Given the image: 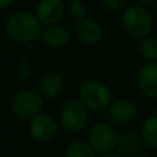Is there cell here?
I'll return each mask as SVG.
<instances>
[{"label": "cell", "instance_id": "1", "mask_svg": "<svg viewBox=\"0 0 157 157\" xmlns=\"http://www.w3.org/2000/svg\"><path fill=\"white\" fill-rule=\"evenodd\" d=\"M7 36L21 44L33 43L42 33V23L37 16L28 11H15L5 21Z\"/></svg>", "mask_w": 157, "mask_h": 157}, {"label": "cell", "instance_id": "2", "mask_svg": "<svg viewBox=\"0 0 157 157\" xmlns=\"http://www.w3.org/2000/svg\"><path fill=\"white\" fill-rule=\"evenodd\" d=\"M121 23L125 32L139 40L150 36L153 28V20L150 10L140 4L130 5L124 10Z\"/></svg>", "mask_w": 157, "mask_h": 157}, {"label": "cell", "instance_id": "3", "mask_svg": "<svg viewBox=\"0 0 157 157\" xmlns=\"http://www.w3.org/2000/svg\"><path fill=\"white\" fill-rule=\"evenodd\" d=\"M78 98L88 109L103 112L112 103V92L103 81L87 78L78 86Z\"/></svg>", "mask_w": 157, "mask_h": 157}, {"label": "cell", "instance_id": "4", "mask_svg": "<svg viewBox=\"0 0 157 157\" xmlns=\"http://www.w3.org/2000/svg\"><path fill=\"white\" fill-rule=\"evenodd\" d=\"M44 98L34 88H23L15 93L10 102L12 114L20 120H31L42 112Z\"/></svg>", "mask_w": 157, "mask_h": 157}, {"label": "cell", "instance_id": "5", "mask_svg": "<svg viewBox=\"0 0 157 157\" xmlns=\"http://www.w3.org/2000/svg\"><path fill=\"white\" fill-rule=\"evenodd\" d=\"M88 121V108L80 98H71L66 101L59 112L60 126L71 134L83 130Z\"/></svg>", "mask_w": 157, "mask_h": 157}, {"label": "cell", "instance_id": "6", "mask_svg": "<svg viewBox=\"0 0 157 157\" xmlns=\"http://www.w3.org/2000/svg\"><path fill=\"white\" fill-rule=\"evenodd\" d=\"M118 132L112 124L101 121L94 124L88 132V144L96 151V153L103 155L113 152L117 148Z\"/></svg>", "mask_w": 157, "mask_h": 157}, {"label": "cell", "instance_id": "7", "mask_svg": "<svg viewBox=\"0 0 157 157\" xmlns=\"http://www.w3.org/2000/svg\"><path fill=\"white\" fill-rule=\"evenodd\" d=\"M58 123L52 115L45 113H39L28 123L29 136L40 144H48L53 141L58 135Z\"/></svg>", "mask_w": 157, "mask_h": 157}, {"label": "cell", "instance_id": "8", "mask_svg": "<svg viewBox=\"0 0 157 157\" xmlns=\"http://www.w3.org/2000/svg\"><path fill=\"white\" fill-rule=\"evenodd\" d=\"M66 12L63 0H39L34 15L44 26L60 23Z\"/></svg>", "mask_w": 157, "mask_h": 157}, {"label": "cell", "instance_id": "9", "mask_svg": "<svg viewBox=\"0 0 157 157\" xmlns=\"http://www.w3.org/2000/svg\"><path fill=\"white\" fill-rule=\"evenodd\" d=\"M74 33L77 40L81 42L82 44L93 45L102 39L103 28L99 25V22H97L96 20L90 17H83L82 20L75 23Z\"/></svg>", "mask_w": 157, "mask_h": 157}, {"label": "cell", "instance_id": "10", "mask_svg": "<svg viewBox=\"0 0 157 157\" xmlns=\"http://www.w3.org/2000/svg\"><path fill=\"white\" fill-rule=\"evenodd\" d=\"M107 115L110 121L124 125L135 120L137 115V108L131 101L125 98H118L112 101V103L107 108Z\"/></svg>", "mask_w": 157, "mask_h": 157}, {"label": "cell", "instance_id": "11", "mask_svg": "<svg viewBox=\"0 0 157 157\" xmlns=\"http://www.w3.org/2000/svg\"><path fill=\"white\" fill-rule=\"evenodd\" d=\"M137 86L147 98H157V61H147L137 72Z\"/></svg>", "mask_w": 157, "mask_h": 157}, {"label": "cell", "instance_id": "12", "mask_svg": "<svg viewBox=\"0 0 157 157\" xmlns=\"http://www.w3.org/2000/svg\"><path fill=\"white\" fill-rule=\"evenodd\" d=\"M63 85L64 81L59 72L47 71L40 76L38 81L37 91L40 93V96L44 99H53L61 92Z\"/></svg>", "mask_w": 157, "mask_h": 157}, {"label": "cell", "instance_id": "13", "mask_svg": "<svg viewBox=\"0 0 157 157\" xmlns=\"http://www.w3.org/2000/svg\"><path fill=\"white\" fill-rule=\"evenodd\" d=\"M40 39L49 48L58 49V48L64 47L69 42L70 34L66 27H64L60 23H56V25L44 26L40 33Z\"/></svg>", "mask_w": 157, "mask_h": 157}, {"label": "cell", "instance_id": "14", "mask_svg": "<svg viewBox=\"0 0 157 157\" xmlns=\"http://www.w3.org/2000/svg\"><path fill=\"white\" fill-rule=\"evenodd\" d=\"M142 145H144V140L141 132L128 130L119 135L115 150L121 156H134L139 153Z\"/></svg>", "mask_w": 157, "mask_h": 157}, {"label": "cell", "instance_id": "15", "mask_svg": "<svg viewBox=\"0 0 157 157\" xmlns=\"http://www.w3.org/2000/svg\"><path fill=\"white\" fill-rule=\"evenodd\" d=\"M141 136L144 144L152 150H157V115H151L144 121L141 126Z\"/></svg>", "mask_w": 157, "mask_h": 157}, {"label": "cell", "instance_id": "16", "mask_svg": "<svg viewBox=\"0 0 157 157\" xmlns=\"http://www.w3.org/2000/svg\"><path fill=\"white\" fill-rule=\"evenodd\" d=\"M64 157H97L96 151L83 140H74L64 152Z\"/></svg>", "mask_w": 157, "mask_h": 157}, {"label": "cell", "instance_id": "17", "mask_svg": "<svg viewBox=\"0 0 157 157\" xmlns=\"http://www.w3.org/2000/svg\"><path fill=\"white\" fill-rule=\"evenodd\" d=\"M139 53L146 61H157V37L150 34L140 39Z\"/></svg>", "mask_w": 157, "mask_h": 157}, {"label": "cell", "instance_id": "18", "mask_svg": "<svg viewBox=\"0 0 157 157\" xmlns=\"http://www.w3.org/2000/svg\"><path fill=\"white\" fill-rule=\"evenodd\" d=\"M66 13L69 17L74 21H80L86 15V6L82 0H69V2L65 5Z\"/></svg>", "mask_w": 157, "mask_h": 157}, {"label": "cell", "instance_id": "19", "mask_svg": "<svg viewBox=\"0 0 157 157\" xmlns=\"http://www.w3.org/2000/svg\"><path fill=\"white\" fill-rule=\"evenodd\" d=\"M101 4L108 11H117L126 4V0H101Z\"/></svg>", "mask_w": 157, "mask_h": 157}, {"label": "cell", "instance_id": "20", "mask_svg": "<svg viewBox=\"0 0 157 157\" xmlns=\"http://www.w3.org/2000/svg\"><path fill=\"white\" fill-rule=\"evenodd\" d=\"M139 4L147 10L151 9H157V0H139Z\"/></svg>", "mask_w": 157, "mask_h": 157}, {"label": "cell", "instance_id": "21", "mask_svg": "<svg viewBox=\"0 0 157 157\" xmlns=\"http://www.w3.org/2000/svg\"><path fill=\"white\" fill-rule=\"evenodd\" d=\"M15 0H0V10H5L12 5Z\"/></svg>", "mask_w": 157, "mask_h": 157}, {"label": "cell", "instance_id": "22", "mask_svg": "<svg viewBox=\"0 0 157 157\" xmlns=\"http://www.w3.org/2000/svg\"><path fill=\"white\" fill-rule=\"evenodd\" d=\"M97 157H123L120 153H118V152H108V153H103V155H99V156H97Z\"/></svg>", "mask_w": 157, "mask_h": 157}, {"label": "cell", "instance_id": "23", "mask_svg": "<svg viewBox=\"0 0 157 157\" xmlns=\"http://www.w3.org/2000/svg\"><path fill=\"white\" fill-rule=\"evenodd\" d=\"M131 157H148V156L142 155V153H136V155H134V156H131Z\"/></svg>", "mask_w": 157, "mask_h": 157}, {"label": "cell", "instance_id": "24", "mask_svg": "<svg viewBox=\"0 0 157 157\" xmlns=\"http://www.w3.org/2000/svg\"><path fill=\"white\" fill-rule=\"evenodd\" d=\"M16 1H20V2H26V1H28V0H16Z\"/></svg>", "mask_w": 157, "mask_h": 157}]
</instances>
